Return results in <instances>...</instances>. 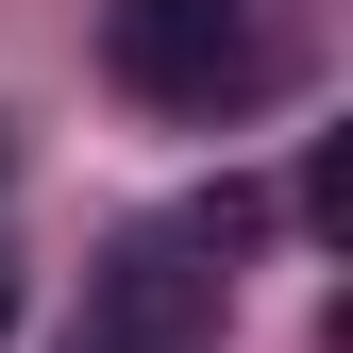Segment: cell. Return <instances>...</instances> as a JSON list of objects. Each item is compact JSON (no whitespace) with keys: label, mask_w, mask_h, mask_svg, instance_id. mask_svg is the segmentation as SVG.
I'll return each mask as SVG.
<instances>
[{"label":"cell","mask_w":353,"mask_h":353,"mask_svg":"<svg viewBox=\"0 0 353 353\" xmlns=\"http://www.w3.org/2000/svg\"><path fill=\"white\" fill-rule=\"evenodd\" d=\"M219 320V270H202V236H135L101 286H84V353H185Z\"/></svg>","instance_id":"cell-1"},{"label":"cell","mask_w":353,"mask_h":353,"mask_svg":"<svg viewBox=\"0 0 353 353\" xmlns=\"http://www.w3.org/2000/svg\"><path fill=\"white\" fill-rule=\"evenodd\" d=\"M101 51H118V84H135V101H219V84H236V0H118L101 17Z\"/></svg>","instance_id":"cell-2"},{"label":"cell","mask_w":353,"mask_h":353,"mask_svg":"<svg viewBox=\"0 0 353 353\" xmlns=\"http://www.w3.org/2000/svg\"><path fill=\"white\" fill-rule=\"evenodd\" d=\"M0 336H17V270H0Z\"/></svg>","instance_id":"cell-3"}]
</instances>
